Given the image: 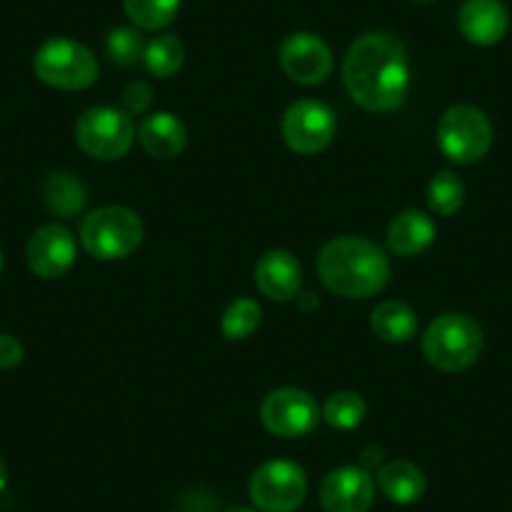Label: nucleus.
<instances>
[{
  "label": "nucleus",
  "instance_id": "f257e3e1",
  "mask_svg": "<svg viewBox=\"0 0 512 512\" xmlns=\"http://www.w3.org/2000/svg\"><path fill=\"white\" fill-rule=\"evenodd\" d=\"M342 76L349 96L362 108L374 113L395 111L410 88V56L405 43L390 33H364L349 46Z\"/></svg>",
  "mask_w": 512,
  "mask_h": 512
},
{
  "label": "nucleus",
  "instance_id": "f03ea898",
  "mask_svg": "<svg viewBox=\"0 0 512 512\" xmlns=\"http://www.w3.org/2000/svg\"><path fill=\"white\" fill-rule=\"evenodd\" d=\"M324 287L344 299H367L390 282V259L364 236H339L324 244L317 259Z\"/></svg>",
  "mask_w": 512,
  "mask_h": 512
},
{
  "label": "nucleus",
  "instance_id": "7ed1b4c3",
  "mask_svg": "<svg viewBox=\"0 0 512 512\" xmlns=\"http://www.w3.org/2000/svg\"><path fill=\"white\" fill-rule=\"evenodd\" d=\"M144 241V221L126 206H101L81 224V244L101 262H118L134 254Z\"/></svg>",
  "mask_w": 512,
  "mask_h": 512
},
{
  "label": "nucleus",
  "instance_id": "20e7f679",
  "mask_svg": "<svg viewBox=\"0 0 512 512\" xmlns=\"http://www.w3.org/2000/svg\"><path fill=\"white\" fill-rule=\"evenodd\" d=\"M427 362L440 372H462L472 367L482 352V329L467 314H442L422 337Z\"/></svg>",
  "mask_w": 512,
  "mask_h": 512
},
{
  "label": "nucleus",
  "instance_id": "39448f33",
  "mask_svg": "<svg viewBox=\"0 0 512 512\" xmlns=\"http://www.w3.org/2000/svg\"><path fill=\"white\" fill-rule=\"evenodd\" d=\"M33 71L46 86L81 91L96 83L98 61L83 43L71 38H51L33 56Z\"/></svg>",
  "mask_w": 512,
  "mask_h": 512
},
{
  "label": "nucleus",
  "instance_id": "423d86ee",
  "mask_svg": "<svg viewBox=\"0 0 512 512\" xmlns=\"http://www.w3.org/2000/svg\"><path fill=\"white\" fill-rule=\"evenodd\" d=\"M437 144L455 164H475L485 159L492 146V126L475 106H452L437 123Z\"/></svg>",
  "mask_w": 512,
  "mask_h": 512
},
{
  "label": "nucleus",
  "instance_id": "0eeeda50",
  "mask_svg": "<svg viewBox=\"0 0 512 512\" xmlns=\"http://www.w3.org/2000/svg\"><path fill=\"white\" fill-rule=\"evenodd\" d=\"M76 141L93 159H121L134 144V121L126 111L111 106L88 108L76 123Z\"/></svg>",
  "mask_w": 512,
  "mask_h": 512
},
{
  "label": "nucleus",
  "instance_id": "6e6552de",
  "mask_svg": "<svg viewBox=\"0 0 512 512\" xmlns=\"http://www.w3.org/2000/svg\"><path fill=\"white\" fill-rule=\"evenodd\" d=\"M249 497L262 512H294L307 497V475L297 462L272 460L256 467L249 480Z\"/></svg>",
  "mask_w": 512,
  "mask_h": 512
},
{
  "label": "nucleus",
  "instance_id": "1a4fd4ad",
  "mask_svg": "<svg viewBox=\"0 0 512 512\" xmlns=\"http://www.w3.org/2000/svg\"><path fill=\"white\" fill-rule=\"evenodd\" d=\"M337 131V121L327 103L304 98L292 103L282 118V136L292 151L314 156L327 149Z\"/></svg>",
  "mask_w": 512,
  "mask_h": 512
},
{
  "label": "nucleus",
  "instance_id": "9d476101",
  "mask_svg": "<svg viewBox=\"0 0 512 512\" xmlns=\"http://www.w3.org/2000/svg\"><path fill=\"white\" fill-rule=\"evenodd\" d=\"M259 415L272 435L297 440L317 427L319 407L309 392L297 390V387H282L264 397Z\"/></svg>",
  "mask_w": 512,
  "mask_h": 512
},
{
  "label": "nucleus",
  "instance_id": "9b49d317",
  "mask_svg": "<svg viewBox=\"0 0 512 512\" xmlns=\"http://www.w3.org/2000/svg\"><path fill=\"white\" fill-rule=\"evenodd\" d=\"M282 71L302 86H317L332 73L334 58L327 43L314 33H292L279 48Z\"/></svg>",
  "mask_w": 512,
  "mask_h": 512
},
{
  "label": "nucleus",
  "instance_id": "f8f14e48",
  "mask_svg": "<svg viewBox=\"0 0 512 512\" xmlns=\"http://www.w3.org/2000/svg\"><path fill=\"white\" fill-rule=\"evenodd\" d=\"M26 262L36 277L58 279L76 262V241L61 224H46L28 239Z\"/></svg>",
  "mask_w": 512,
  "mask_h": 512
},
{
  "label": "nucleus",
  "instance_id": "ddd939ff",
  "mask_svg": "<svg viewBox=\"0 0 512 512\" xmlns=\"http://www.w3.org/2000/svg\"><path fill=\"white\" fill-rule=\"evenodd\" d=\"M327 512H367L374 502V480L362 465H342L329 472L319 487Z\"/></svg>",
  "mask_w": 512,
  "mask_h": 512
},
{
  "label": "nucleus",
  "instance_id": "4468645a",
  "mask_svg": "<svg viewBox=\"0 0 512 512\" xmlns=\"http://www.w3.org/2000/svg\"><path fill=\"white\" fill-rule=\"evenodd\" d=\"M254 282L259 292L274 302L297 299L299 289H302V264L289 251L272 249L256 262Z\"/></svg>",
  "mask_w": 512,
  "mask_h": 512
},
{
  "label": "nucleus",
  "instance_id": "2eb2a0df",
  "mask_svg": "<svg viewBox=\"0 0 512 512\" xmlns=\"http://www.w3.org/2000/svg\"><path fill=\"white\" fill-rule=\"evenodd\" d=\"M462 36L475 46H495L505 38L507 26H510V13L500 0H467L460 8Z\"/></svg>",
  "mask_w": 512,
  "mask_h": 512
},
{
  "label": "nucleus",
  "instance_id": "dca6fc26",
  "mask_svg": "<svg viewBox=\"0 0 512 512\" xmlns=\"http://www.w3.org/2000/svg\"><path fill=\"white\" fill-rule=\"evenodd\" d=\"M139 141L154 159H176L186 149V128L174 113H151L139 128Z\"/></svg>",
  "mask_w": 512,
  "mask_h": 512
},
{
  "label": "nucleus",
  "instance_id": "f3484780",
  "mask_svg": "<svg viewBox=\"0 0 512 512\" xmlns=\"http://www.w3.org/2000/svg\"><path fill=\"white\" fill-rule=\"evenodd\" d=\"M435 241V224L425 211L407 209L390 221L387 244L397 256H417Z\"/></svg>",
  "mask_w": 512,
  "mask_h": 512
},
{
  "label": "nucleus",
  "instance_id": "a211bd4d",
  "mask_svg": "<svg viewBox=\"0 0 512 512\" xmlns=\"http://www.w3.org/2000/svg\"><path fill=\"white\" fill-rule=\"evenodd\" d=\"M377 487L384 492V497L397 505H412L425 495V472L407 460L387 462L377 472Z\"/></svg>",
  "mask_w": 512,
  "mask_h": 512
},
{
  "label": "nucleus",
  "instance_id": "6ab92c4d",
  "mask_svg": "<svg viewBox=\"0 0 512 512\" xmlns=\"http://www.w3.org/2000/svg\"><path fill=\"white\" fill-rule=\"evenodd\" d=\"M86 199V186L81 184L78 176L66 174V171H53L43 184V201H46L48 211L63 216V219L76 216L86 206Z\"/></svg>",
  "mask_w": 512,
  "mask_h": 512
},
{
  "label": "nucleus",
  "instance_id": "aec40b11",
  "mask_svg": "<svg viewBox=\"0 0 512 512\" xmlns=\"http://www.w3.org/2000/svg\"><path fill=\"white\" fill-rule=\"evenodd\" d=\"M372 332L382 342H407L417 332V314L405 302H395V299L382 302L372 312Z\"/></svg>",
  "mask_w": 512,
  "mask_h": 512
},
{
  "label": "nucleus",
  "instance_id": "412c9836",
  "mask_svg": "<svg viewBox=\"0 0 512 512\" xmlns=\"http://www.w3.org/2000/svg\"><path fill=\"white\" fill-rule=\"evenodd\" d=\"M184 58V43L176 36H156L154 41L146 43L144 63L149 73L159 78H169L179 73L181 66H184Z\"/></svg>",
  "mask_w": 512,
  "mask_h": 512
},
{
  "label": "nucleus",
  "instance_id": "4be33fe9",
  "mask_svg": "<svg viewBox=\"0 0 512 512\" xmlns=\"http://www.w3.org/2000/svg\"><path fill=\"white\" fill-rule=\"evenodd\" d=\"M179 6L181 0H123L126 16L144 31H159L169 26L179 13Z\"/></svg>",
  "mask_w": 512,
  "mask_h": 512
},
{
  "label": "nucleus",
  "instance_id": "5701e85b",
  "mask_svg": "<svg viewBox=\"0 0 512 512\" xmlns=\"http://www.w3.org/2000/svg\"><path fill=\"white\" fill-rule=\"evenodd\" d=\"M259 324H262V307L254 299H236L221 317V332L231 342H239V339L251 337Z\"/></svg>",
  "mask_w": 512,
  "mask_h": 512
},
{
  "label": "nucleus",
  "instance_id": "b1692460",
  "mask_svg": "<svg viewBox=\"0 0 512 512\" xmlns=\"http://www.w3.org/2000/svg\"><path fill=\"white\" fill-rule=\"evenodd\" d=\"M367 417V402L357 392H334L324 405V420L337 430H354Z\"/></svg>",
  "mask_w": 512,
  "mask_h": 512
},
{
  "label": "nucleus",
  "instance_id": "393cba45",
  "mask_svg": "<svg viewBox=\"0 0 512 512\" xmlns=\"http://www.w3.org/2000/svg\"><path fill=\"white\" fill-rule=\"evenodd\" d=\"M465 201V186L452 171H440L427 186V204L435 214L452 216Z\"/></svg>",
  "mask_w": 512,
  "mask_h": 512
},
{
  "label": "nucleus",
  "instance_id": "a878e982",
  "mask_svg": "<svg viewBox=\"0 0 512 512\" xmlns=\"http://www.w3.org/2000/svg\"><path fill=\"white\" fill-rule=\"evenodd\" d=\"M106 51H108V56H111L113 63L128 68V66H136L139 61H144L146 43H144V38H141L139 31H134V28H126V26H118L106 36Z\"/></svg>",
  "mask_w": 512,
  "mask_h": 512
},
{
  "label": "nucleus",
  "instance_id": "bb28decb",
  "mask_svg": "<svg viewBox=\"0 0 512 512\" xmlns=\"http://www.w3.org/2000/svg\"><path fill=\"white\" fill-rule=\"evenodd\" d=\"M151 101H154V91H151V86L146 81L131 83V86L123 88L121 93L123 111H126L128 116H139V113H144L146 108L151 106Z\"/></svg>",
  "mask_w": 512,
  "mask_h": 512
},
{
  "label": "nucleus",
  "instance_id": "cd10ccee",
  "mask_svg": "<svg viewBox=\"0 0 512 512\" xmlns=\"http://www.w3.org/2000/svg\"><path fill=\"white\" fill-rule=\"evenodd\" d=\"M23 344L11 334H0V369H13L23 362Z\"/></svg>",
  "mask_w": 512,
  "mask_h": 512
},
{
  "label": "nucleus",
  "instance_id": "c85d7f7f",
  "mask_svg": "<svg viewBox=\"0 0 512 512\" xmlns=\"http://www.w3.org/2000/svg\"><path fill=\"white\" fill-rule=\"evenodd\" d=\"M379 462H382V450H379V447H369V450H364V455H362L364 470L372 465H379Z\"/></svg>",
  "mask_w": 512,
  "mask_h": 512
},
{
  "label": "nucleus",
  "instance_id": "c756f323",
  "mask_svg": "<svg viewBox=\"0 0 512 512\" xmlns=\"http://www.w3.org/2000/svg\"><path fill=\"white\" fill-rule=\"evenodd\" d=\"M297 299H299V304H302V309H312L319 304L314 294H302V297H297Z\"/></svg>",
  "mask_w": 512,
  "mask_h": 512
},
{
  "label": "nucleus",
  "instance_id": "7c9ffc66",
  "mask_svg": "<svg viewBox=\"0 0 512 512\" xmlns=\"http://www.w3.org/2000/svg\"><path fill=\"white\" fill-rule=\"evenodd\" d=\"M6 485H8V467L6 462H3V457H0V492L6 490Z\"/></svg>",
  "mask_w": 512,
  "mask_h": 512
},
{
  "label": "nucleus",
  "instance_id": "2f4dec72",
  "mask_svg": "<svg viewBox=\"0 0 512 512\" xmlns=\"http://www.w3.org/2000/svg\"><path fill=\"white\" fill-rule=\"evenodd\" d=\"M229 512H256V510H249V507H236V510H229Z\"/></svg>",
  "mask_w": 512,
  "mask_h": 512
},
{
  "label": "nucleus",
  "instance_id": "473e14b6",
  "mask_svg": "<svg viewBox=\"0 0 512 512\" xmlns=\"http://www.w3.org/2000/svg\"><path fill=\"white\" fill-rule=\"evenodd\" d=\"M0 272H3V251H0Z\"/></svg>",
  "mask_w": 512,
  "mask_h": 512
},
{
  "label": "nucleus",
  "instance_id": "72a5a7b5",
  "mask_svg": "<svg viewBox=\"0 0 512 512\" xmlns=\"http://www.w3.org/2000/svg\"><path fill=\"white\" fill-rule=\"evenodd\" d=\"M417 3H432V0H417Z\"/></svg>",
  "mask_w": 512,
  "mask_h": 512
}]
</instances>
